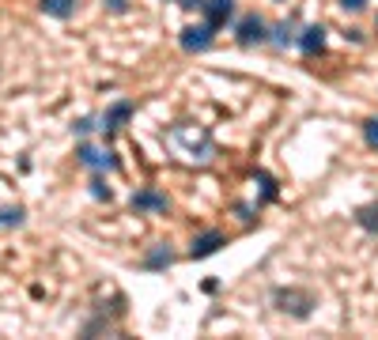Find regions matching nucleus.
Returning <instances> with one entry per match:
<instances>
[{
  "instance_id": "f257e3e1",
  "label": "nucleus",
  "mask_w": 378,
  "mask_h": 340,
  "mask_svg": "<svg viewBox=\"0 0 378 340\" xmlns=\"http://www.w3.org/2000/svg\"><path fill=\"white\" fill-rule=\"evenodd\" d=\"M170 144L178 148V155H186L189 163H208L212 159V136L201 125H178L170 133Z\"/></svg>"
},
{
  "instance_id": "f03ea898",
  "label": "nucleus",
  "mask_w": 378,
  "mask_h": 340,
  "mask_svg": "<svg viewBox=\"0 0 378 340\" xmlns=\"http://www.w3.org/2000/svg\"><path fill=\"white\" fill-rule=\"evenodd\" d=\"M272 306L280 310V314H291V318H310V310L318 306L314 295L303 288H276L272 291Z\"/></svg>"
},
{
  "instance_id": "7ed1b4c3",
  "label": "nucleus",
  "mask_w": 378,
  "mask_h": 340,
  "mask_svg": "<svg viewBox=\"0 0 378 340\" xmlns=\"http://www.w3.org/2000/svg\"><path fill=\"white\" fill-rule=\"evenodd\" d=\"M197 8L205 12V23L212 27V31H219L227 20H231L235 12V0H197Z\"/></svg>"
},
{
  "instance_id": "20e7f679",
  "label": "nucleus",
  "mask_w": 378,
  "mask_h": 340,
  "mask_svg": "<svg viewBox=\"0 0 378 340\" xmlns=\"http://www.w3.org/2000/svg\"><path fill=\"white\" fill-rule=\"evenodd\" d=\"M208 42H212V27H186L182 31V50L186 53H201V50H208Z\"/></svg>"
},
{
  "instance_id": "39448f33",
  "label": "nucleus",
  "mask_w": 378,
  "mask_h": 340,
  "mask_svg": "<svg viewBox=\"0 0 378 340\" xmlns=\"http://www.w3.org/2000/svg\"><path fill=\"white\" fill-rule=\"evenodd\" d=\"M238 42H242V45L265 42V23L257 20V15H246V20L238 23Z\"/></svg>"
},
{
  "instance_id": "423d86ee",
  "label": "nucleus",
  "mask_w": 378,
  "mask_h": 340,
  "mask_svg": "<svg viewBox=\"0 0 378 340\" xmlns=\"http://www.w3.org/2000/svg\"><path fill=\"white\" fill-rule=\"evenodd\" d=\"M227 238L219 235V231H208V235H201V238H193V246H189V253L193 257H208V253H216L219 246H224Z\"/></svg>"
},
{
  "instance_id": "0eeeda50",
  "label": "nucleus",
  "mask_w": 378,
  "mask_h": 340,
  "mask_svg": "<svg viewBox=\"0 0 378 340\" xmlns=\"http://www.w3.org/2000/svg\"><path fill=\"white\" fill-rule=\"evenodd\" d=\"M299 45H303V53H321L326 50V27H307Z\"/></svg>"
},
{
  "instance_id": "6e6552de",
  "label": "nucleus",
  "mask_w": 378,
  "mask_h": 340,
  "mask_svg": "<svg viewBox=\"0 0 378 340\" xmlns=\"http://www.w3.org/2000/svg\"><path fill=\"white\" fill-rule=\"evenodd\" d=\"M133 208H152V212H163L167 208V197L155 189H144V193H133Z\"/></svg>"
},
{
  "instance_id": "1a4fd4ad",
  "label": "nucleus",
  "mask_w": 378,
  "mask_h": 340,
  "mask_svg": "<svg viewBox=\"0 0 378 340\" xmlns=\"http://www.w3.org/2000/svg\"><path fill=\"white\" fill-rule=\"evenodd\" d=\"M42 12L53 15V20H68L76 12V0H42Z\"/></svg>"
},
{
  "instance_id": "9d476101",
  "label": "nucleus",
  "mask_w": 378,
  "mask_h": 340,
  "mask_svg": "<svg viewBox=\"0 0 378 340\" xmlns=\"http://www.w3.org/2000/svg\"><path fill=\"white\" fill-rule=\"evenodd\" d=\"M356 223L363 227V231L378 235V200H375V205H363V208H356Z\"/></svg>"
},
{
  "instance_id": "9b49d317",
  "label": "nucleus",
  "mask_w": 378,
  "mask_h": 340,
  "mask_svg": "<svg viewBox=\"0 0 378 340\" xmlns=\"http://www.w3.org/2000/svg\"><path fill=\"white\" fill-rule=\"evenodd\" d=\"M129 114H133V106H129V103H117L114 110H106V117H103V128H106V133H114V128L122 125Z\"/></svg>"
},
{
  "instance_id": "f8f14e48",
  "label": "nucleus",
  "mask_w": 378,
  "mask_h": 340,
  "mask_svg": "<svg viewBox=\"0 0 378 340\" xmlns=\"http://www.w3.org/2000/svg\"><path fill=\"white\" fill-rule=\"evenodd\" d=\"M76 155H80V163H87V167H114V159H110V155L87 148V144H84V148H80Z\"/></svg>"
},
{
  "instance_id": "ddd939ff",
  "label": "nucleus",
  "mask_w": 378,
  "mask_h": 340,
  "mask_svg": "<svg viewBox=\"0 0 378 340\" xmlns=\"http://www.w3.org/2000/svg\"><path fill=\"white\" fill-rule=\"evenodd\" d=\"M363 136L371 148H378V117H371V121H363Z\"/></svg>"
},
{
  "instance_id": "4468645a",
  "label": "nucleus",
  "mask_w": 378,
  "mask_h": 340,
  "mask_svg": "<svg viewBox=\"0 0 378 340\" xmlns=\"http://www.w3.org/2000/svg\"><path fill=\"white\" fill-rule=\"evenodd\" d=\"M91 193H95L99 200H110V197H114V193H110V186H103V178H95V182H91Z\"/></svg>"
},
{
  "instance_id": "2eb2a0df",
  "label": "nucleus",
  "mask_w": 378,
  "mask_h": 340,
  "mask_svg": "<svg viewBox=\"0 0 378 340\" xmlns=\"http://www.w3.org/2000/svg\"><path fill=\"white\" fill-rule=\"evenodd\" d=\"M147 265H152V269H159V265H170V250H155Z\"/></svg>"
},
{
  "instance_id": "dca6fc26",
  "label": "nucleus",
  "mask_w": 378,
  "mask_h": 340,
  "mask_svg": "<svg viewBox=\"0 0 378 340\" xmlns=\"http://www.w3.org/2000/svg\"><path fill=\"white\" fill-rule=\"evenodd\" d=\"M0 219H4V223H23V208H8Z\"/></svg>"
},
{
  "instance_id": "f3484780",
  "label": "nucleus",
  "mask_w": 378,
  "mask_h": 340,
  "mask_svg": "<svg viewBox=\"0 0 378 340\" xmlns=\"http://www.w3.org/2000/svg\"><path fill=\"white\" fill-rule=\"evenodd\" d=\"M363 4H367V0H340V8H348V12H359Z\"/></svg>"
},
{
  "instance_id": "a211bd4d",
  "label": "nucleus",
  "mask_w": 378,
  "mask_h": 340,
  "mask_svg": "<svg viewBox=\"0 0 378 340\" xmlns=\"http://www.w3.org/2000/svg\"><path fill=\"white\" fill-rule=\"evenodd\" d=\"M103 4L110 8V12H125V0H103Z\"/></svg>"
}]
</instances>
